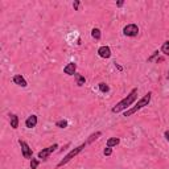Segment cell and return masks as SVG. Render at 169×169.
<instances>
[{"instance_id":"6da1fadb","label":"cell","mask_w":169,"mask_h":169,"mask_svg":"<svg viewBox=\"0 0 169 169\" xmlns=\"http://www.w3.org/2000/svg\"><path fill=\"white\" fill-rule=\"evenodd\" d=\"M136 95H137V88H133V90L126 98H124L123 100H120L116 106H115V107H112V112L118 114V112H120V111H123L124 108H127L128 106H131L133 103V100L136 99Z\"/></svg>"},{"instance_id":"7a4b0ae2","label":"cell","mask_w":169,"mask_h":169,"mask_svg":"<svg viewBox=\"0 0 169 169\" xmlns=\"http://www.w3.org/2000/svg\"><path fill=\"white\" fill-rule=\"evenodd\" d=\"M151 92H148V94H145L143 98H141V99L137 102V104L135 106V107L133 108H131V110H128V111H126V112H124V116H131L132 114H135L136 111H139L140 108H143V107H145V106H148V103L151 102Z\"/></svg>"},{"instance_id":"3957f363","label":"cell","mask_w":169,"mask_h":169,"mask_svg":"<svg viewBox=\"0 0 169 169\" xmlns=\"http://www.w3.org/2000/svg\"><path fill=\"white\" fill-rule=\"evenodd\" d=\"M84 148V144H82V145H79V147H77V148H74V149H72V151H70V152L68 153V155H66V156L64 157V159H62L61 160V161L58 163V167H62V165H65V164H68L69 161H70V160H72L74 156H77V155L79 153V152H81V151Z\"/></svg>"},{"instance_id":"277c9868","label":"cell","mask_w":169,"mask_h":169,"mask_svg":"<svg viewBox=\"0 0 169 169\" xmlns=\"http://www.w3.org/2000/svg\"><path fill=\"white\" fill-rule=\"evenodd\" d=\"M123 33L128 37H135V36H137V33H139V28H137V25H135V24H128L127 26H124Z\"/></svg>"},{"instance_id":"5b68a950","label":"cell","mask_w":169,"mask_h":169,"mask_svg":"<svg viewBox=\"0 0 169 169\" xmlns=\"http://www.w3.org/2000/svg\"><path fill=\"white\" fill-rule=\"evenodd\" d=\"M56 148H58V145H57V144H53V145L48 147V148H45V149L40 151V152H38V159H41V160H44V161H45L49 155L56 151Z\"/></svg>"},{"instance_id":"8992f818","label":"cell","mask_w":169,"mask_h":169,"mask_svg":"<svg viewBox=\"0 0 169 169\" xmlns=\"http://www.w3.org/2000/svg\"><path fill=\"white\" fill-rule=\"evenodd\" d=\"M19 143H20V145H21V151H23L24 159H30V157H32V149L29 148V145L26 144L25 141H23V140H20Z\"/></svg>"},{"instance_id":"52a82bcc","label":"cell","mask_w":169,"mask_h":169,"mask_svg":"<svg viewBox=\"0 0 169 169\" xmlns=\"http://www.w3.org/2000/svg\"><path fill=\"white\" fill-rule=\"evenodd\" d=\"M98 54H99L102 58H110L111 57V49L108 46H100L98 49Z\"/></svg>"},{"instance_id":"ba28073f","label":"cell","mask_w":169,"mask_h":169,"mask_svg":"<svg viewBox=\"0 0 169 169\" xmlns=\"http://www.w3.org/2000/svg\"><path fill=\"white\" fill-rule=\"evenodd\" d=\"M75 69H77V65H75L74 62H70V64H68L65 66L64 73L68 74V75H75Z\"/></svg>"},{"instance_id":"9c48e42d","label":"cell","mask_w":169,"mask_h":169,"mask_svg":"<svg viewBox=\"0 0 169 169\" xmlns=\"http://www.w3.org/2000/svg\"><path fill=\"white\" fill-rule=\"evenodd\" d=\"M36 124H37V116H36V115H30V116L26 119V122H25V126L28 128L36 127Z\"/></svg>"},{"instance_id":"30bf717a","label":"cell","mask_w":169,"mask_h":169,"mask_svg":"<svg viewBox=\"0 0 169 169\" xmlns=\"http://www.w3.org/2000/svg\"><path fill=\"white\" fill-rule=\"evenodd\" d=\"M13 82H15L16 84H19V86H21V87H26V81L21 77L20 74H17V75L13 77Z\"/></svg>"},{"instance_id":"8fae6325","label":"cell","mask_w":169,"mask_h":169,"mask_svg":"<svg viewBox=\"0 0 169 169\" xmlns=\"http://www.w3.org/2000/svg\"><path fill=\"white\" fill-rule=\"evenodd\" d=\"M10 119H11V127L16 130V128L19 127V118H17L16 115H11Z\"/></svg>"},{"instance_id":"7c38bea8","label":"cell","mask_w":169,"mask_h":169,"mask_svg":"<svg viewBox=\"0 0 169 169\" xmlns=\"http://www.w3.org/2000/svg\"><path fill=\"white\" fill-rule=\"evenodd\" d=\"M119 137H111V139H108L107 140V147H110V148H112V147H115V145H118L119 144Z\"/></svg>"},{"instance_id":"4fadbf2b","label":"cell","mask_w":169,"mask_h":169,"mask_svg":"<svg viewBox=\"0 0 169 169\" xmlns=\"http://www.w3.org/2000/svg\"><path fill=\"white\" fill-rule=\"evenodd\" d=\"M74 77H75V79H77V84H78V86H82V84L84 83V77H83V75L75 73Z\"/></svg>"},{"instance_id":"5bb4252c","label":"cell","mask_w":169,"mask_h":169,"mask_svg":"<svg viewBox=\"0 0 169 169\" xmlns=\"http://www.w3.org/2000/svg\"><path fill=\"white\" fill-rule=\"evenodd\" d=\"M91 36L94 37L95 40H99L100 38V30L98 29V28H94V29L91 30Z\"/></svg>"},{"instance_id":"9a60e30c","label":"cell","mask_w":169,"mask_h":169,"mask_svg":"<svg viewBox=\"0 0 169 169\" xmlns=\"http://www.w3.org/2000/svg\"><path fill=\"white\" fill-rule=\"evenodd\" d=\"M161 52L164 53V54L169 56V41H165L163 44V48H161Z\"/></svg>"},{"instance_id":"2e32d148","label":"cell","mask_w":169,"mask_h":169,"mask_svg":"<svg viewBox=\"0 0 169 169\" xmlns=\"http://www.w3.org/2000/svg\"><path fill=\"white\" fill-rule=\"evenodd\" d=\"M99 90H100L102 92H107V91L110 90V87H108L106 83H99Z\"/></svg>"},{"instance_id":"e0dca14e","label":"cell","mask_w":169,"mask_h":169,"mask_svg":"<svg viewBox=\"0 0 169 169\" xmlns=\"http://www.w3.org/2000/svg\"><path fill=\"white\" fill-rule=\"evenodd\" d=\"M56 126L60 127V128H66V127H68V122H66V120H58L56 123Z\"/></svg>"},{"instance_id":"ac0fdd59","label":"cell","mask_w":169,"mask_h":169,"mask_svg":"<svg viewBox=\"0 0 169 169\" xmlns=\"http://www.w3.org/2000/svg\"><path fill=\"white\" fill-rule=\"evenodd\" d=\"M37 167H38V160L32 159V161H30V169H36Z\"/></svg>"},{"instance_id":"d6986e66","label":"cell","mask_w":169,"mask_h":169,"mask_svg":"<svg viewBox=\"0 0 169 169\" xmlns=\"http://www.w3.org/2000/svg\"><path fill=\"white\" fill-rule=\"evenodd\" d=\"M99 136H100V132H96V133H94V135H91V136H90V139L87 140V143H91V141H94V140L98 139Z\"/></svg>"},{"instance_id":"ffe728a7","label":"cell","mask_w":169,"mask_h":169,"mask_svg":"<svg viewBox=\"0 0 169 169\" xmlns=\"http://www.w3.org/2000/svg\"><path fill=\"white\" fill-rule=\"evenodd\" d=\"M103 153H104V156H110V155L112 153V149H111L110 147H107V148L104 149V152H103Z\"/></svg>"},{"instance_id":"44dd1931","label":"cell","mask_w":169,"mask_h":169,"mask_svg":"<svg viewBox=\"0 0 169 169\" xmlns=\"http://www.w3.org/2000/svg\"><path fill=\"white\" fill-rule=\"evenodd\" d=\"M74 10H78V7H79V2H74Z\"/></svg>"},{"instance_id":"7402d4cb","label":"cell","mask_w":169,"mask_h":169,"mask_svg":"<svg viewBox=\"0 0 169 169\" xmlns=\"http://www.w3.org/2000/svg\"><path fill=\"white\" fill-rule=\"evenodd\" d=\"M165 137H167V140L169 141V131H165Z\"/></svg>"},{"instance_id":"603a6c76","label":"cell","mask_w":169,"mask_h":169,"mask_svg":"<svg viewBox=\"0 0 169 169\" xmlns=\"http://www.w3.org/2000/svg\"><path fill=\"white\" fill-rule=\"evenodd\" d=\"M123 6V2H118V7H122Z\"/></svg>"}]
</instances>
